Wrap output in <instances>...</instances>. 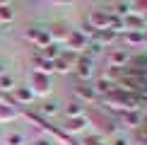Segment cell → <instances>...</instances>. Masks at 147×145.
<instances>
[{
    "mask_svg": "<svg viewBox=\"0 0 147 145\" xmlns=\"http://www.w3.org/2000/svg\"><path fill=\"white\" fill-rule=\"evenodd\" d=\"M0 89H12V77H0Z\"/></svg>",
    "mask_w": 147,
    "mask_h": 145,
    "instance_id": "7a4b0ae2",
    "label": "cell"
},
{
    "mask_svg": "<svg viewBox=\"0 0 147 145\" xmlns=\"http://www.w3.org/2000/svg\"><path fill=\"white\" fill-rule=\"evenodd\" d=\"M10 20H12L10 7H0V22H10Z\"/></svg>",
    "mask_w": 147,
    "mask_h": 145,
    "instance_id": "6da1fadb",
    "label": "cell"
},
{
    "mask_svg": "<svg viewBox=\"0 0 147 145\" xmlns=\"http://www.w3.org/2000/svg\"><path fill=\"white\" fill-rule=\"evenodd\" d=\"M0 3H7V0H0Z\"/></svg>",
    "mask_w": 147,
    "mask_h": 145,
    "instance_id": "277c9868",
    "label": "cell"
},
{
    "mask_svg": "<svg viewBox=\"0 0 147 145\" xmlns=\"http://www.w3.org/2000/svg\"><path fill=\"white\" fill-rule=\"evenodd\" d=\"M7 143H10V145H20V143H22V138H20V136H10V138H7Z\"/></svg>",
    "mask_w": 147,
    "mask_h": 145,
    "instance_id": "3957f363",
    "label": "cell"
}]
</instances>
